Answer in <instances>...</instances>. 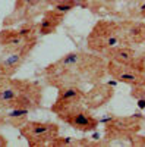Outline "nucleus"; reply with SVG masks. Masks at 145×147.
<instances>
[{"label":"nucleus","instance_id":"f257e3e1","mask_svg":"<svg viewBox=\"0 0 145 147\" xmlns=\"http://www.w3.org/2000/svg\"><path fill=\"white\" fill-rule=\"evenodd\" d=\"M107 74V59L97 53L69 52L44 69L45 81L59 88L63 85L97 84Z\"/></svg>","mask_w":145,"mask_h":147},{"label":"nucleus","instance_id":"f8f14e48","mask_svg":"<svg viewBox=\"0 0 145 147\" xmlns=\"http://www.w3.org/2000/svg\"><path fill=\"white\" fill-rule=\"evenodd\" d=\"M29 53L27 50H5L0 59V75L6 78L13 77Z\"/></svg>","mask_w":145,"mask_h":147},{"label":"nucleus","instance_id":"39448f33","mask_svg":"<svg viewBox=\"0 0 145 147\" xmlns=\"http://www.w3.org/2000/svg\"><path fill=\"white\" fill-rule=\"evenodd\" d=\"M57 118L79 132H92L100 124V121L91 113V110L88 107H84L82 105H78L66 110V112L57 115Z\"/></svg>","mask_w":145,"mask_h":147},{"label":"nucleus","instance_id":"9b49d317","mask_svg":"<svg viewBox=\"0 0 145 147\" xmlns=\"http://www.w3.org/2000/svg\"><path fill=\"white\" fill-rule=\"evenodd\" d=\"M104 122L107 138L135 134L141 128V122L136 118H107L104 119Z\"/></svg>","mask_w":145,"mask_h":147},{"label":"nucleus","instance_id":"aec40b11","mask_svg":"<svg viewBox=\"0 0 145 147\" xmlns=\"http://www.w3.org/2000/svg\"><path fill=\"white\" fill-rule=\"evenodd\" d=\"M5 146H7V140L3 134H0V147H5Z\"/></svg>","mask_w":145,"mask_h":147},{"label":"nucleus","instance_id":"9d476101","mask_svg":"<svg viewBox=\"0 0 145 147\" xmlns=\"http://www.w3.org/2000/svg\"><path fill=\"white\" fill-rule=\"evenodd\" d=\"M47 5L45 0H16L15 10L5 19V25L9 27L15 22H28L32 16L38 15L41 7Z\"/></svg>","mask_w":145,"mask_h":147},{"label":"nucleus","instance_id":"f3484780","mask_svg":"<svg viewBox=\"0 0 145 147\" xmlns=\"http://www.w3.org/2000/svg\"><path fill=\"white\" fill-rule=\"evenodd\" d=\"M76 144V140L72 138V137H66V138H62V137H56L50 146H74Z\"/></svg>","mask_w":145,"mask_h":147},{"label":"nucleus","instance_id":"423d86ee","mask_svg":"<svg viewBox=\"0 0 145 147\" xmlns=\"http://www.w3.org/2000/svg\"><path fill=\"white\" fill-rule=\"evenodd\" d=\"M103 56L107 60H112V62H116L119 65L130 66L139 72H145V56L132 46L125 44V46L113 47L110 50H107Z\"/></svg>","mask_w":145,"mask_h":147},{"label":"nucleus","instance_id":"20e7f679","mask_svg":"<svg viewBox=\"0 0 145 147\" xmlns=\"http://www.w3.org/2000/svg\"><path fill=\"white\" fill-rule=\"evenodd\" d=\"M19 132L31 147L50 146L51 141L59 137V125L54 122L27 121L19 127Z\"/></svg>","mask_w":145,"mask_h":147},{"label":"nucleus","instance_id":"6e6552de","mask_svg":"<svg viewBox=\"0 0 145 147\" xmlns=\"http://www.w3.org/2000/svg\"><path fill=\"white\" fill-rule=\"evenodd\" d=\"M37 37H27L21 34L18 28H5L0 31V47L3 50H27L31 52L35 43Z\"/></svg>","mask_w":145,"mask_h":147},{"label":"nucleus","instance_id":"0eeeda50","mask_svg":"<svg viewBox=\"0 0 145 147\" xmlns=\"http://www.w3.org/2000/svg\"><path fill=\"white\" fill-rule=\"evenodd\" d=\"M57 90L59 91L56 102L50 107V110L54 115H60L78 105H82V102L85 100V91H82L79 85H63V87H59Z\"/></svg>","mask_w":145,"mask_h":147},{"label":"nucleus","instance_id":"f03ea898","mask_svg":"<svg viewBox=\"0 0 145 147\" xmlns=\"http://www.w3.org/2000/svg\"><path fill=\"white\" fill-rule=\"evenodd\" d=\"M40 103L41 87L37 82L10 80L0 85V110H9L15 107L34 110L40 106Z\"/></svg>","mask_w":145,"mask_h":147},{"label":"nucleus","instance_id":"1a4fd4ad","mask_svg":"<svg viewBox=\"0 0 145 147\" xmlns=\"http://www.w3.org/2000/svg\"><path fill=\"white\" fill-rule=\"evenodd\" d=\"M107 74L117 82L130 85V87H145V72H139L130 66L107 60Z\"/></svg>","mask_w":145,"mask_h":147},{"label":"nucleus","instance_id":"a211bd4d","mask_svg":"<svg viewBox=\"0 0 145 147\" xmlns=\"http://www.w3.org/2000/svg\"><path fill=\"white\" fill-rule=\"evenodd\" d=\"M138 16L139 19H145V0L138 5Z\"/></svg>","mask_w":145,"mask_h":147},{"label":"nucleus","instance_id":"4468645a","mask_svg":"<svg viewBox=\"0 0 145 147\" xmlns=\"http://www.w3.org/2000/svg\"><path fill=\"white\" fill-rule=\"evenodd\" d=\"M120 27L123 30V35L128 46L145 44V22L136 19L122 21Z\"/></svg>","mask_w":145,"mask_h":147},{"label":"nucleus","instance_id":"dca6fc26","mask_svg":"<svg viewBox=\"0 0 145 147\" xmlns=\"http://www.w3.org/2000/svg\"><path fill=\"white\" fill-rule=\"evenodd\" d=\"M29 112L31 110L25 107H15V109L5 110V118H6V122H9V124L15 127H21L22 124H25L28 121Z\"/></svg>","mask_w":145,"mask_h":147},{"label":"nucleus","instance_id":"7ed1b4c3","mask_svg":"<svg viewBox=\"0 0 145 147\" xmlns=\"http://www.w3.org/2000/svg\"><path fill=\"white\" fill-rule=\"evenodd\" d=\"M125 44L126 40L123 30L120 27V22L116 21H98L87 37V49L101 56L110 49Z\"/></svg>","mask_w":145,"mask_h":147},{"label":"nucleus","instance_id":"2eb2a0df","mask_svg":"<svg viewBox=\"0 0 145 147\" xmlns=\"http://www.w3.org/2000/svg\"><path fill=\"white\" fill-rule=\"evenodd\" d=\"M63 18H65V15L60 13V12H57L56 9L45 10L43 13L41 21L37 24V32H38V35H48V34L56 32L59 25L62 24Z\"/></svg>","mask_w":145,"mask_h":147},{"label":"nucleus","instance_id":"6ab92c4d","mask_svg":"<svg viewBox=\"0 0 145 147\" xmlns=\"http://www.w3.org/2000/svg\"><path fill=\"white\" fill-rule=\"evenodd\" d=\"M70 2L74 3L76 7H85V6L88 5L90 0H70Z\"/></svg>","mask_w":145,"mask_h":147},{"label":"nucleus","instance_id":"ddd939ff","mask_svg":"<svg viewBox=\"0 0 145 147\" xmlns=\"http://www.w3.org/2000/svg\"><path fill=\"white\" fill-rule=\"evenodd\" d=\"M113 94H114V91L110 87V84H98L97 82L92 90L85 93V100L84 102L87 103V107L90 110L98 109L110 100L113 97Z\"/></svg>","mask_w":145,"mask_h":147}]
</instances>
